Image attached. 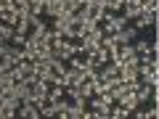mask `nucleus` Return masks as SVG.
<instances>
[{
  "label": "nucleus",
  "mask_w": 159,
  "mask_h": 119,
  "mask_svg": "<svg viewBox=\"0 0 159 119\" xmlns=\"http://www.w3.org/2000/svg\"><path fill=\"white\" fill-rule=\"evenodd\" d=\"M101 77L106 79L109 85H114V82H119V79H125V66H122V64H114V61H109L106 66H103Z\"/></svg>",
  "instance_id": "nucleus-1"
},
{
  "label": "nucleus",
  "mask_w": 159,
  "mask_h": 119,
  "mask_svg": "<svg viewBox=\"0 0 159 119\" xmlns=\"http://www.w3.org/2000/svg\"><path fill=\"white\" fill-rule=\"evenodd\" d=\"M85 21H90V24H98L103 19V3H88V8H85Z\"/></svg>",
  "instance_id": "nucleus-2"
},
{
  "label": "nucleus",
  "mask_w": 159,
  "mask_h": 119,
  "mask_svg": "<svg viewBox=\"0 0 159 119\" xmlns=\"http://www.w3.org/2000/svg\"><path fill=\"white\" fill-rule=\"evenodd\" d=\"M143 79L146 82H151V85H159V64H148L143 66Z\"/></svg>",
  "instance_id": "nucleus-3"
},
{
  "label": "nucleus",
  "mask_w": 159,
  "mask_h": 119,
  "mask_svg": "<svg viewBox=\"0 0 159 119\" xmlns=\"http://www.w3.org/2000/svg\"><path fill=\"white\" fill-rule=\"evenodd\" d=\"M141 11H143V0H127V3H125V16L127 19L138 16Z\"/></svg>",
  "instance_id": "nucleus-4"
},
{
  "label": "nucleus",
  "mask_w": 159,
  "mask_h": 119,
  "mask_svg": "<svg viewBox=\"0 0 159 119\" xmlns=\"http://www.w3.org/2000/svg\"><path fill=\"white\" fill-rule=\"evenodd\" d=\"M133 37H135V29L122 27V29H119V34H117V42H133Z\"/></svg>",
  "instance_id": "nucleus-5"
},
{
  "label": "nucleus",
  "mask_w": 159,
  "mask_h": 119,
  "mask_svg": "<svg viewBox=\"0 0 159 119\" xmlns=\"http://www.w3.org/2000/svg\"><path fill=\"white\" fill-rule=\"evenodd\" d=\"M146 61H148V64H159V45H148Z\"/></svg>",
  "instance_id": "nucleus-6"
},
{
  "label": "nucleus",
  "mask_w": 159,
  "mask_h": 119,
  "mask_svg": "<svg viewBox=\"0 0 159 119\" xmlns=\"http://www.w3.org/2000/svg\"><path fill=\"white\" fill-rule=\"evenodd\" d=\"M146 53H148V42H138V48H135V56L141 58V61H146Z\"/></svg>",
  "instance_id": "nucleus-7"
},
{
  "label": "nucleus",
  "mask_w": 159,
  "mask_h": 119,
  "mask_svg": "<svg viewBox=\"0 0 159 119\" xmlns=\"http://www.w3.org/2000/svg\"><path fill=\"white\" fill-rule=\"evenodd\" d=\"M143 11H146V13L159 11V0H143Z\"/></svg>",
  "instance_id": "nucleus-8"
},
{
  "label": "nucleus",
  "mask_w": 159,
  "mask_h": 119,
  "mask_svg": "<svg viewBox=\"0 0 159 119\" xmlns=\"http://www.w3.org/2000/svg\"><path fill=\"white\" fill-rule=\"evenodd\" d=\"M157 45H159V34H157Z\"/></svg>",
  "instance_id": "nucleus-9"
}]
</instances>
